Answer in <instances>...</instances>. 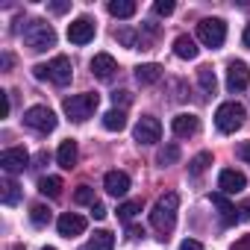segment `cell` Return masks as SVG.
Here are the masks:
<instances>
[{"label":"cell","mask_w":250,"mask_h":250,"mask_svg":"<svg viewBox=\"0 0 250 250\" xmlns=\"http://www.w3.org/2000/svg\"><path fill=\"white\" fill-rule=\"evenodd\" d=\"M177 209H180V194L177 191H168L156 200V206L150 212V224H153V229L162 232V238H168V232L177 227Z\"/></svg>","instance_id":"6da1fadb"},{"label":"cell","mask_w":250,"mask_h":250,"mask_svg":"<svg viewBox=\"0 0 250 250\" xmlns=\"http://www.w3.org/2000/svg\"><path fill=\"white\" fill-rule=\"evenodd\" d=\"M24 44L33 50V53H44V50H50L53 44H56V33H53V27L47 24V21H42V18H33V21H27V27H24Z\"/></svg>","instance_id":"7a4b0ae2"},{"label":"cell","mask_w":250,"mask_h":250,"mask_svg":"<svg viewBox=\"0 0 250 250\" xmlns=\"http://www.w3.org/2000/svg\"><path fill=\"white\" fill-rule=\"evenodd\" d=\"M33 74H36V80H53L56 85H68L74 77V65L68 56H53L47 65H36Z\"/></svg>","instance_id":"3957f363"},{"label":"cell","mask_w":250,"mask_h":250,"mask_svg":"<svg viewBox=\"0 0 250 250\" xmlns=\"http://www.w3.org/2000/svg\"><path fill=\"white\" fill-rule=\"evenodd\" d=\"M97 103H100V97H97L94 91H85V94H71V97H65L62 109H65V115H68L71 121H88V118L94 115Z\"/></svg>","instance_id":"277c9868"},{"label":"cell","mask_w":250,"mask_h":250,"mask_svg":"<svg viewBox=\"0 0 250 250\" xmlns=\"http://www.w3.org/2000/svg\"><path fill=\"white\" fill-rule=\"evenodd\" d=\"M244 124V106L229 100V103H221L218 112H215V127L221 133H235L238 127Z\"/></svg>","instance_id":"5b68a950"},{"label":"cell","mask_w":250,"mask_h":250,"mask_svg":"<svg viewBox=\"0 0 250 250\" xmlns=\"http://www.w3.org/2000/svg\"><path fill=\"white\" fill-rule=\"evenodd\" d=\"M197 39L206 44V47H221L224 42H227V24L221 21V18H203L200 24H197Z\"/></svg>","instance_id":"8992f818"},{"label":"cell","mask_w":250,"mask_h":250,"mask_svg":"<svg viewBox=\"0 0 250 250\" xmlns=\"http://www.w3.org/2000/svg\"><path fill=\"white\" fill-rule=\"evenodd\" d=\"M24 124L30 130H36V133H53L56 130V115L47 106H30L24 112Z\"/></svg>","instance_id":"52a82bcc"},{"label":"cell","mask_w":250,"mask_h":250,"mask_svg":"<svg viewBox=\"0 0 250 250\" xmlns=\"http://www.w3.org/2000/svg\"><path fill=\"white\" fill-rule=\"evenodd\" d=\"M133 136H136V142H139V145H156V142L162 139V124H159V118H153V115L139 118Z\"/></svg>","instance_id":"ba28073f"},{"label":"cell","mask_w":250,"mask_h":250,"mask_svg":"<svg viewBox=\"0 0 250 250\" xmlns=\"http://www.w3.org/2000/svg\"><path fill=\"white\" fill-rule=\"evenodd\" d=\"M94 33H97V27H94V21L88 15L68 24V42H74V44H88L94 39Z\"/></svg>","instance_id":"9c48e42d"},{"label":"cell","mask_w":250,"mask_h":250,"mask_svg":"<svg viewBox=\"0 0 250 250\" xmlns=\"http://www.w3.org/2000/svg\"><path fill=\"white\" fill-rule=\"evenodd\" d=\"M0 165H3L6 174H21L30 165V153L24 147H6L3 153H0Z\"/></svg>","instance_id":"30bf717a"},{"label":"cell","mask_w":250,"mask_h":250,"mask_svg":"<svg viewBox=\"0 0 250 250\" xmlns=\"http://www.w3.org/2000/svg\"><path fill=\"white\" fill-rule=\"evenodd\" d=\"M218 186H221V194H238L247 188V177L235 168H224L218 174Z\"/></svg>","instance_id":"8fae6325"},{"label":"cell","mask_w":250,"mask_h":250,"mask_svg":"<svg viewBox=\"0 0 250 250\" xmlns=\"http://www.w3.org/2000/svg\"><path fill=\"white\" fill-rule=\"evenodd\" d=\"M250 85V68L238 59V62H229L227 68V88L229 91H244Z\"/></svg>","instance_id":"7c38bea8"},{"label":"cell","mask_w":250,"mask_h":250,"mask_svg":"<svg viewBox=\"0 0 250 250\" xmlns=\"http://www.w3.org/2000/svg\"><path fill=\"white\" fill-rule=\"evenodd\" d=\"M56 229H59V235H65V238L83 235V232H85V218L77 215V212H65V215H59V221H56Z\"/></svg>","instance_id":"4fadbf2b"},{"label":"cell","mask_w":250,"mask_h":250,"mask_svg":"<svg viewBox=\"0 0 250 250\" xmlns=\"http://www.w3.org/2000/svg\"><path fill=\"white\" fill-rule=\"evenodd\" d=\"M171 130H174V136L188 139V136H194V133L200 130V118L191 115V112H180V115L171 121Z\"/></svg>","instance_id":"5bb4252c"},{"label":"cell","mask_w":250,"mask_h":250,"mask_svg":"<svg viewBox=\"0 0 250 250\" xmlns=\"http://www.w3.org/2000/svg\"><path fill=\"white\" fill-rule=\"evenodd\" d=\"M103 188L112 194V197H124L130 191V177L124 174V171H109L106 177H103Z\"/></svg>","instance_id":"9a60e30c"},{"label":"cell","mask_w":250,"mask_h":250,"mask_svg":"<svg viewBox=\"0 0 250 250\" xmlns=\"http://www.w3.org/2000/svg\"><path fill=\"white\" fill-rule=\"evenodd\" d=\"M115 71H118L115 56H109V53H97V56L91 59V74H94L97 80H112Z\"/></svg>","instance_id":"2e32d148"},{"label":"cell","mask_w":250,"mask_h":250,"mask_svg":"<svg viewBox=\"0 0 250 250\" xmlns=\"http://www.w3.org/2000/svg\"><path fill=\"white\" fill-rule=\"evenodd\" d=\"M209 200H212V206H218V212H221V221H224V227H232V224L238 221V215H235L238 209H235V206H232V203L227 200V194H221V191H218V194H212Z\"/></svg>","instance_id":"e0dca14e"},{"label":"cell","mask_w":250,"mask_h":250,"mask_svg":"<svg viewBox=\"0 0 250 250\" xmlns=\"http://www.w3.org/2000/svg\"><path fill=\"white\" fill-rule=\"evenodd\" d=\"M56 162H59V168H65V171H71V168L77 165V142H74V139H68V142L59 145Z\"/></svg>","instance_id":"ac0fdd59"},{"label":"cell","mask_w":250,"mask_h":250,"mask_svg":"<svg viewBox=\"0 0 250 250\" xmlns=\"http://www.w3.org/2000/svg\"><path fill=\"white\" fill-rule=\"evenodd\" d=\"M174 53H177L180 59H197L200 47H197V42H194L191 36H177V39H174Z\"/></svg>","instance_id":"d6986e66"},{"label":"cell","mask_w":250,"mask_h":250,"mask_svg":"<svg viewBox=\"0 0 250 250\" xmlns=\"http://www.w3.org/2000/svg\"><path fill=\"white\" fill-rule=\"evenodd\" d=\"M136 80H139L142 85H153V83H159V80H162V68H159V65H153V62L139 65V68H136Z\"/></svg>","instance_id":"ffe728a7"},{"label":"cell","mask_w":250,"mask_h":250,"mask_svg":"<svg viewBox=\"0 0 250 250\" xmlns=\"http://www.w3.org/2000/svg\"><path fill=\"white\" fill-rule=\"evenodd\" d=\"M103 127L109 133H121L124 127H127V115H124V109H109L103 115Z\"/></svg>","instance_id":"44dd1931"},{"label":"cell","mask_w":250,"mask_h":250,"mask_svg":"<svg viewBox=\"0 0 250 250\" xmlns=\"http://www.w3.org/2000/svg\"><path fill=\"white\" fill-rule=\"evenodd\" d=\"M112 247H115V235L106 232V229H97V232L88 238V244H85L83 250H112Z\"/></svg>","instance_id":"7402d4cb"},{"label":"cell","mask_w":250,"mask_h":250,"mask_svg":"<svg viewBox=\"0 0 250 250\" xmlns=\"http://www.w3.org/2000/svg\"><path fill=\"white\" fill-rule=\"evenodd\" d=\"M0 188H3V191H0V200H3L6 206H15L21 200V186L15 180H3V186H0Z\"/></svg>","instance_id":"603a6c76"},{"label":"cell","mask_w":250,"mask_h":250,"mask_svg":"<svg viewBox=\"0 0 250 250\" xmlns=\"http://www.w3.org/2000/svg\"><path fill=\"white\" fill-rule=\"evenodd\" d=\"M109 15H115V18H133L136 15V3H133V0H112V3H109Z\"/></svg>","instance_id":"cb8c5ba5"},{"label":"cell","mask_w":250,"mask_h":250,"mask_svg":"<svg viewBox=\"0 0 250 250\" xmlns=\"http://www.w3.org/2000/svg\"><path fill=\"white\" fill-rule=\"evenodd\" d=\"M197 83H200V88H203L206 94H215V88H218V77H215V71H212L209 65H203V68L197 71Z\"/></svg>","instance_id":"d4e9b609"},{"label":"cell","mask_w":250,"mask_h":250,"mask_svg":"<svg viewBox=\"0 0 250 250\" xmlns=\"http://www.w3.org/2000/svg\"><path fill=\"white\" fill-rule=\"evenodd\" d=\"M39 191L44 197H59L62 194V180L59 177H42L39 180Z\"/></svg>","instance_id":"484cf974"},{"label":"cell","mask_w":250,"mask_h":250,"mask_svg":"<svg viewBox=\"0 0 250 250\" xmlns=\"http://www.w3.org/2000/svg\"><path fill=\"white\" fill-rule=\"evenodd\" d=\"M209 165H212V153H197V156L188 162V174H191V177H200Z\"/></svg>","instance_id":"4316f807"},{"label":"cell","mask_w":250,"mask_h":250,"mask_svg":"<svg viewBox=\"0 0 250 250\" xmlns=\"http://www.w3.org/2000/svg\"><path fill=\"white\" fill-rule=\"evenodd\" d=\"M50 218H53V215H50V209H47V206H42V203H36V206L30 209V221H33L36 227H44V224H50Z\"/></svg>","instance_id":"83f0119b"},{"label":"cell","mask_w":250,"mask_h":250,"mask_svg":"<svg viewBox=\"0 0 250 250\" xmlns=\"http://www.w3.org/2000/svg\"><path fill=\"white\" fill-rule=\"evenodd\" d=\"M177 159H180V147H177V145H168V147L159 150V165H162V168H165V165H174Z\"/></svg>","instance_id":"f1b7e54d"},{"label":"cell","mask_w":250,"mask_h":250,"mask_svg":"<svg viewBox=\"0 0 250 250\" xmlns=\"http://www.w3.org/2000/svg\"><path fill=\"white\" fill-rule=\"evenodd\" d=\"M142 212V200H127V203H121V209H118V215L124 218V221H130L133 215H139Z\"/></svg>","instance_id":"f546056e"},{"label":"cell","mask_w":250,"mask_h":250,"mask_svg":"<svg viewBox=\"0 0 250 250\" xmlns=\"http://www.w3.org/2000/svg\"><path fill=\"white\" fill-rule=\"evenodd\" d=\"M74 200H77V203H91V206L97 203V200H94V188H91V186H80V188L74 191Z\"/></svg>","instance_id":"4dcf8cb0"},{"label":"cell","mask_w":250,"mask_h":250,"mask_svg":"<svg viewBox=\"0 0 250 250\" xmlns=\"http://www.w3.org/2000/svg\"><path fill=\"white\" fill-rule=\"evenodd\" d=\"M115 39H118L124 47H133V50H136V33H133V30H121Z\"/></svg>","instance_id":"1f68e13d"},{"label":"cell","mask_w":250,"mask_h":250,"mask_svg":"<svg viewBox=\"0 0 250 250\" xmlns=\"http://www.w3.org/2000/svg\"><path fill=\"white\" fill-rule=\"evenodd\" d=\"M153 12L165 18V15H171V12H174V3H171V0H156V3H153Z\"/></svg>","instance_id":"d6a6232c"},{"label":"cell","mask_w":250,"mask_h":250,"mask_svg":"<svg viewBox=\"0 0 250 250\" xmlns=\"http://www.w3.org/2000/svg\"><path fill=\"white\" fill-rule=\"evenodd\" d=\"M47 9H50L53 15H65V12L71 9V0H56V3H47Z\"/></svg>","instance_id":"836d02e7"},{"label":"cell","mask_w":250,"mask_h":250,"mask_svg":"<svg viewBox=\"0 0 250 250\" xmlns=\"http://www.w3.org/2000/svg\"><path fill=\"white\" fill-rule=\"evenodd\" d=\"M130 100H133V94H130V91H115V94H112V103H115V109H118V103H121V106H127Z\"/></svg>","instance_id":"e575fe53"},{"label":"cell","mask_w":250,"mask_h":250,"mask_svg":"<svg viewBox=\"0 0 250 250\" xmlns=\"http://www.w3.org/2000/svg\"><path fill=\"white\" fill-rule=\"evenodd\" d=\"M9 115V91H0V118Z\"/></svg>","instance_id":"d590c367"},{"label":"cell","mask_w":250,"mask_h":250,"mask_svg":"<svg viewBox=\"0 0 250 250\" xmlns=\"http://www.w3.org/2000/svg\"><path fill=\"white\" fill-rule=\"evenodd\" d=\"M180 250H203V244H200L197 238H186V241L180 244Z\"/></svg>","instance_id":"8d00e7d4"},{"label":"cell","mask_w":250,"mask_h":250,"mask_svg":"<svg viewBox=\"0 0 250 250\" xmlns=\"http://www.w3.org/2000/svg\"><path fill=\"white\" fill-rule=\"evenodd\" d=\"M91 215H94L97 221H103V218H106L109 212H106V206H103V203H94V206H91Z\"/></svg>","instance_id":"74e56055"},{"label":"cell","mask_w":250,"mask_h":250,"mask_svg":"<svg viewBox=\"0 0 250 250\" xmlns=\"http://www.w3.org/2000/svg\"><path fill=\"white\" fill-rule=\"evenodd\" d=\"M229 250H250V235H244V238H238Z\"/></svg>","instance_id":"f35d334b"},{"label":"cell","mask_w":250,"mask_h":250,"mask_svg":"<svg viewBox=\"0 0 250 250\" xmlns=\"http://www.w3.org/2000/svg\"><path fill=\"white\" fill-rule=\"evenodd\" d=\"M238 212H241V215H238L241 221H250V200H247V203H244V206H241Z\"/></svg>","instance_id":"ab89813d"},{"label":"cell","mask_w":250,"mask_h":250,"mask_svg":"<svg viewBox=\"0 0 250 250\" xmlns=\"http://www.w3.org/2000/svg\"><path fill=\"white\" fill-rule=\"evenodd\" d=\"M238 156H241L244 162H250V145H241V147H238Z\"/></svg>","instance_id":"60d3db41"},{"label":"cell","mask_w":250,"mask_h":250,"mask_svg":"<svg viewBox=\"0 0 250 250\" xmlns=\"http://www.w3.org/2000/svg\"><path fill=\"white\" fill-rule=\"evenodd\" d=\"M142 235H145L142 227H130V238H142Z\"/></svg>","instance_id":"b9f144b4"},{"label":"cell","mask_w":250,"mask_h":250,"mask_svg":"<svg viewBox=\"0 0 250 250\" xmlns=\"http://www.w3.org/2000/svg\"><path fill=\"white\" fill-rule=\"evenodd\" d=\"M241 39H244V47H250V24L244 27V36H241Z\"/></svg>","instance_id":"7bdbcfd3"},{"label":"cell","mask_w":250,"mask_h":250,"mask_svg":"<svg viewBox=\"0 0 250 250\" xmlns=\"http://www.w3.org/2000/svg\"><path fill=\"white\" fill-rule=\"evenodd\" d=\"M12 250H24V247H21V244H15V247H12Z\"/></svg>","instance_id":"ee69618b"},{"label":"cell","mask_w":250,"mask_h":250,"mask_svg":"<svg viewBox=\"0 0 250 250\" xmlns=\"http://www.w3.org/2000/svg\"><path fill=\"white\" fill-rule=\"evenodd\" d=\"M42 250H56V247H42Z\"/></svg>","instance_id":"f6af8a7d"}]
</instances>
